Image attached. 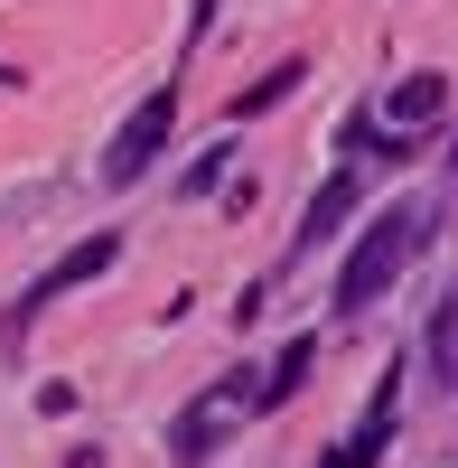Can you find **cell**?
Wrapping results in <instances>:
<instances>
[{"instance_id":"obj_1","label":"cell","mask_w":458,"mask_h":468,"mask_svg":"<svg viewBox=\"0 0 458 468\" xmlns=\"http://www.w3.org/2000/svg\"><path fill=\"white\" fill-rule=\"evenodd\" d=\"M422 234H431V216L422 207H384L365 234H356V253H347V271H337V309H374L402 271H411V253H422Z\"/></svg>"},{"instance_id":"obj_2","label":"cell","mask_w":458,"mask_h":468,"mask_svg":"<svg viewBox=\"0 0 458 468\" xmlns=\"http://www.w3.org/2000/svg\"><path fill=\"white\" fill-rule=\"evenodd\" d=\"M169 122H178V85H160V94H150V103L131 112L122 132H112V150H103V178H112V187L150 178V160H160V150H169Z\"/></svg>"},{"instance_id":"obj_3","label":"cell","mask_w":458,"mask_h":468,"mask_svg":"<svg viewBox=\"0 0 458 468\" xmlns=\"http://www.w3.org/2000/svg\"><path fill=\"white\" fill-rule=\"evenodd\" d=\"M112 262H122V234H85V244H75V253H57L47 271H37V282L19 291V319H10V337L37 319V309H47L57 291H75V282H94V271H112Z\"/></svg>"},{"instance_id":"obj_4","label":"cell","mask_w":458,"mask_h":468,"mask_svg":"<svg viewBox=\"0 0 458 468\" xmlns=\"http://www.w3.org/2000/svg\"><path fill=\"white\" fill-rule=\"evenodd\" d=\"M244 384H253V375H224V384H215V394H206V403H187V412H178V441H169V450H178V459H206V441H215V421L253 403V394H244Z\"/></svg>"},{"instance_id":"obj_5","label":"cell","mask_w":458,"mask_h":468,"mask_svg":"<svg viewBox=\"0 0 458 468\" xmlns=\"http://www.w3.org/2000/svg\"><path fill=\"white\" fill-rule=\"evenodd\" d=\"M347 207H356V169H337V178L318 187V197H309V216H299V244H290V262H309V253H318V234H337V225H347Z\"/></svg>"},{"instance_id":"obj_6","label":"cell","mask_w":458,"mask_h":468,"mask_svg":"<svg viewBox=\"0 0 458 468\" xmlns=\"http://www.w3.org/2000/svg\"><path fill=\"white\" fill-rule=\"evenodd\" d=\"M393 412H402V403H393V375H384V384H374V412L356 421V441L337 450L328 468H374V459H384V441H393Z\"/></svg>"},{"instance_id":"obj_7","label":"cell","mask_w":458,"mask_h":468,"mask_svg":"<svg viewBox=\"0 0 458 468\" xmlns=\"http://www.w3.org/2000/svg\"><path fill=\"white\" fill-rule=\"evenodd\" d=\"M309 366H318V337H290V346H281V366H272V375H253V403H290L299 384H309Z\"/></svg>"},{"instance_id":"obj_8","label":"cell","mask_w":458,"mask_h":468,"mask_svg":"<svg viewBox=\"0 0 458 468\" xmlns=\"http://www.w3.org/2000/svg\"><path fill=\"white\" fill-rule=\"evenodd\" d=\"M449 112V75H411V85H393V122L402 132H431Z\"/></svg>"},{"instance_id":"obj_9","label":"cell","mask_w":458,"mask_h":468,"mask_svg":"<svg viewBox=\"0 0 458 468\" xmlns=\"http://www.w3.org/2000/svg\"><path fill=\"white\" fill-rule=\"evenodd\" d=\"M431 384H458V309H431Z\"/></svg>"},{"instance_id":"obj_10","label":"cell","mask_w":458,"mask_h":468,"mask_svg":"<svg viewBox=\"0 0 458 468\" xmlns=\"http://www.w3.org/2000/svg\"><path fill=\"white\" fill-rule=\"evenodd\" d=\"M290 85H309V75H299V66H281V75H262L253 94H234V122H244V112H272V103H281Z\"/></svg>"}]
</instances>
